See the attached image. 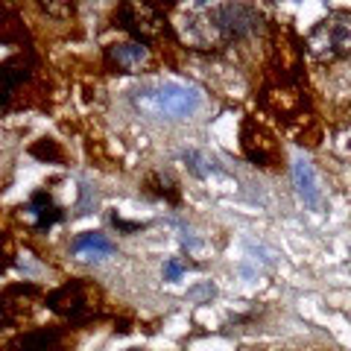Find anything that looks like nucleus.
<instances>
[{"mask_svg":"<svg viewBox=\"0 0 351 351\" xmlns=\"http://www.w3.org/2000/svg\"><path fill=\"white\" fill-rule=\"evenodd\" d=\"M202 106V94L191 85L161 82L135 91V108L156 120H184Z\"/></svg>","mask_w":351,"mask_h":351,"instance_id":"nucleus-1","label":"nucleus"},{"mask_svg":"<svg viewBox=\"0 0 351 351\" xmlns=\"http://www.w3.org/2000/svg\"><path fill=\"white\" fill-rule=\"evenodd\" d=\"M307 53L313 64L319 68H334L351 59V18L348 15H331L307 38Z\"/></svg>","mask_w":351,"mask_h":351,"instance_id":"nucleus-2","label":"nucleus"},{"mask_svg":"<svg viewBox=\"0 0 351 351\" xmlns=\"http://www.w3.org/2000/svg\"><path fill=\"white\" fill-rule=\"evenodd\" d=\"M47 307L71 322H85L88 316H91L94 304H91V293H88L85 284L71 281V284H64V287H59L56 293L47 295Z\"/></svg>","mask_w":351,"mask_h":351,"instance_id":"nucleus-3","label":"nucleus"},{"mask_svg":"<svg viewBox=\"0 0 351 351\" xmlns=\"http://www.w3.org/2000/svg\"><path fill=\"white\" fill-rule=\"evenodd\" d=\"M38 302V290L32 284H18V287H6L0 293V325H18L32 313Z\"/></svg>","mask_w":351,"mask_h":351,"instance_id":"nucleus-4","label":"nucleus"},{"mask_svg":"<svg viewBox=\"0 0 351 351\" xmlns=\"http://www.w3.org/2000/svg\"><path fill=\"white\" fill-rule=\"evenodd\" d=\"M120 21H123V27L132 29L138 38H156L161 36L164 29V18L156 6H147V3H132V6H123L120 9Z\"/></svg>","mask_w":351,"mask_h":351,"instance_id":"nucleus-5","label":"nucleus"},{"mask_svg":"<svg viewBox=\"0 0 351 351\" xmlns=\"http://www.w3.org/2000/svg\"><path fill=\"white\" fill-rule=\"evenodd\" d=\"M149 62V50L141 41H123L108 47V64L123 73H138Z\"/></svg>","mask_w":351,"mask_h":351,"instance_id":"nucleus-6","label":"nucleus"},{"mask_svg":"<svg viewBox=\"0 0 351 351\" xmlns=\"http://www.w3.org/2000/svg\"><path fill=\"white\" fill-rule=\"evenodd\" d=\"M3 351H62V331L56 328H38L15 337Z\"/></svg>","mask_w":351,"mask_h":351,"instance_id":"nucleus-7","label":"nucleus"},{"mask_svg":"<svg viewBox=\"0 0 351 351\" xmlns=\"http://www.w3.org/2000/svg\"><path fill=\"white\" fill-rule=\"evenodd\" d=\"M24 217H27L36 228H41V232H44V228H50L53 223H59L62 211H59L56 202H53L47 193H36V196L29 199V205L24 208Z\"/></svg>","mask_w":351,"mask_h":351,"instance_id":"nucleus-8","label":"nucleus"},{"mask_svg":"<svg viewBox=\"0 0 351 351\" xmlns=\"http://www.w3.org/2000/svg\"><path fill=\"white\" fill-rule=\"evenodd\" d=\"M293 182H295V191H299V196L304 199V205L311 208H319V188H316V179H313V167L307 164L304 158L295 161L293 167Z\"/></svg>","mask_w":351,"mask_h":351,"instance_id":"nucleus-9","label":"nucleus"},{"mask_svg":"<svg viewBox=\"0 0 351 351\" xmlns=\"http://www.w3.org/2000/svg\"><path fill=\"white\" fill-rule=\"evenodd\" d=\"M112 252H114L112 240L100 232H91V234H82V237L73 240V255L88 258V261H100L106 255H112Z\"/></svg>","mask_w":351,"mask_h":351,"instance_id":"nucleus-10","label":"nucleus"},{"mask_svg":"<svg viewBox=\"0 0 351 351\" xmlns=\"http://www.w3.org/2000/svg\"><path fill=\"white\" fill-rule=\"evenodd\" d=\"M29 80V71H27V62L24 56L18 59H9L3 68H0V100H9V97L15 94V88Z\"/></svg>","mask_w":351,"mask_h":351,"instance_id":"nucleus-11","label":"nucleus"},{"mask_svg":"<svg viewBox=\"0 0 351 351\" xmlns=\"http://www.w3.org/2000/svg\"><path fill=\"white\" fill-rule=\"evenodd\" d=\"M182 276V263H176V261H170L167 263V267H164V278H167V281H176V278H179Z\"/></svg>","mask_w":351,"mask_h":351,"instance_id":"nucleus-12","label":"nucleus"},{"mask_svg":"<svg viewBox=\"0 0 351 351\" xmlns=\"http://www.w3.org/2000/svg\"><path fill=\"white\" fill-rule=\"evenodd\" d=\"M0 269H3V255H0Z\"/></svg>","mask_w":351,"mask_h":351,"instance_id":"nucleus-13","label":"nucleus"}]
</instances>
